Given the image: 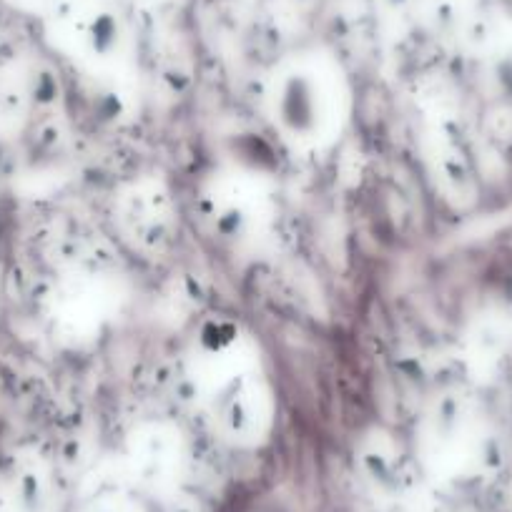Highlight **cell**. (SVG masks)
Wrapping results in <instances>:
<instances>
[{
  "instance_id": "obj_1",
  "label": "cell",
  "mask_w": 512,
  "mask_h": 512,
  "mask_svg": "<svg viewBox=\"0 0 512 512\" xmlns=\"http://www.w3.org/2000/svg\"><path fill=\"white\" fill-rule=\"evenodd\" d=\"M96 512V510H93ZM98 512H131V510H126V507H121V505H108L106 510H98Z\"/></svg>"
}]
</instances>
